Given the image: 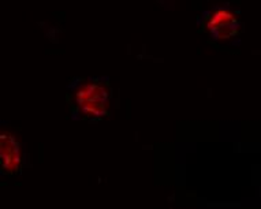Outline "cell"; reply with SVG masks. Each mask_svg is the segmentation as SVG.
I'll use <instances>...</instances> for the list:
<instances>
[{
  "instance_id": "cell-1",
  "label": "cell",
  "mask_w": 261,
  "mask_h": 209,
  "mask_svg": "<svg viewBox=\"0 0 261 209\" xmlns=\"http://www.w3.org/2000/svg\"><path fill=\"white\" fill-rule=\"evenodd\" d=\"M69 98L74 118L101 119L110 112V84L106 78H78L69 86Z\"/></svg>"
},
{
  "instance_id": "cell-2",
  "label": "cell",
  "mask_w": 261,
  "mask_h": 209,
  "mask_svg": "<svg viewBox=\"0 0 261 209\" xmlns=\"http://www.w3.org/2000/svg\"><path fill=\"white\" fill-rule=\"evenodd\" d=\"M240 18L227 7H216L210 11L205 18V30L212 39L218 41L231 39L240 33Z\"/></svg>"
},
{
  "instance_id": "cell-3",
  "label": "cell",
  "mask_w": 261,
  "mask_h": 209,
  "mask_svg": "<svg viewBox=\"0 0 261 209\" xmlns=\"http://www.w3.org/2000/svg\"><path fill=\"white\" fill-rule=\"evenodd\" d=\"M0 164L2 172L7 176L15 175L22 166L21 142L14 133L5 128L0 134Z\"/></svg>"
}]
</instances>
